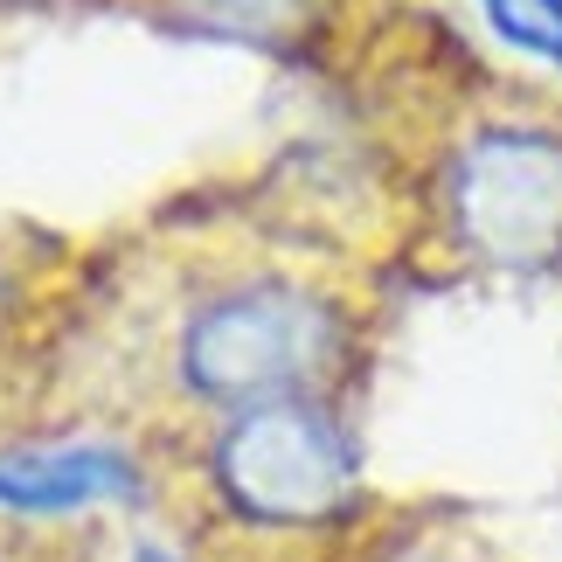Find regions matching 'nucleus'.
Segmentation results:
<instances>
[{"label": "nucleus", "instance_id": "obj_3", "mask_svg": "<svg viewBox=\"0 0 562 562\" xmlns=\"http://www.w3.org/2000/svg\"><path fill=\"white\" fill-rule=\"evenodd\" d=\"M451 236L501 271H549L562 257V133L480 125L445 167Z\"/></svg>", "mask_w": 562, "mask_h": 562}, {"label": "nucleus", "instance_id": "obj_2", "mask_svg": "<svg viewBox=\"0 0 562 562\" xmlns=\"http://www.w3.org/2000/svg\"><path fill=\"white\" fill-rule=\"evenodd\" d=\"M209 480L244 528H327L361 493V451L348 424L313 396L236 409L209 451Z\"/></svg>", "mask_w": 562, "mask_h": 562}, {"label": "nucleus", "instance_id": "obj_7", "mask_svg": "<svg viewBox=\"0 0 562 562\" xmlns=\"http://www.w3.org/2000/svg\"><path fill=\"white\" fill-rule=\"evenodd\" d=\"M375 562H493L480 542H465V535H438V528H417L403 535V542H389Z\"/></svg>", "mask_w": 562, "mask_h": 562}, {"label": "nucleus", "instance_id": "obj_4", "mask_svg": "<svg viewBox=\"0 0 562 562\" xmlns=\"http://www.w3.org/2000/svg\"><path fill=\"white\" fill-rule=\"evenodd\" d=\"M139 459L119 445L77 438V445H0V514H29V521H56V514H98L139 501Z\"/></svg>", "mask_w": 562, "mask_h": 562}, {"label": "nucleus", "instance_id": "obj_5", "mask_svg": "<svg viewBox=\"0 0 562 562\" xmlns=\"http://www.w3.org/2000/svg\"><path fill=\"white\" fill-rule=\"evenodd\" d=\"M175 21L229 42H278L306 21V0H160Z\"/></svg>", "mask_w": 562, "mask_h": 562}, {"label": "nucleus", "instance_id": "obj_8", "mask_svg": "<svg viewBox=\"0 0 562 562\" xmlns=\"http://www.w3.org/2000/svg\"><path fill=\"white\" fill-rule=\"evenodd\" d=\"M133 562H175V555H167L160 542H133Z\"/></svg>", "mask_w": 562, "mask_h": 562}, {"label": "nucleus", "instance_id": "obj_1", "mask_svg": "<svg viewBox=\"0 0 562 562\" xmlns=\"http://www.w3.org/2000/svg\"><path fill=\"white\" fill-rule=\"evenodd\" d=\"M181 382L188 396L223 403V409H257L306 396L340 361V313L306 285L285 278H244V285L202 299L181 327Z\"/></svg>", "mask_w": 562, "mask_h": 562}, {"label": "nucleus", "instance_id": "obj_6", "mask_svg": "<svg viewBox=\"0 0 562 562\" xmlns=\"http://www.w3.org/2000/svg\"><path fill=\"white\" fill-rule=\"evenodd\" d=\"M480 14L507 49L562 77V0H480Z\"/></svg>", "mask_w": 562, "mask_h": 562}]
</instances>
